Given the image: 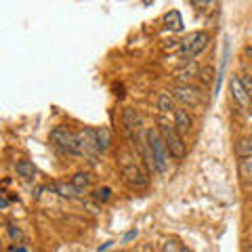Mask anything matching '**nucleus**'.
Masks as SVG:
<instances>
[{
    "mask_svg": "<svg viewBox=\"0 0 252 252\" xmlns=\"http://www.w3.org/2000/svg\"><path fill=\"white\" fill-rule=\"evenodd\" d=\"M145 139L149 143V152H152V164L158 175H166L168 172V147L158 128H145Z\"/></svg>",
    "mask_w": 252,
    "mask_h": 252,
    "instance_id": "nucleus-1",
    "label": "nucleus"
},
{
    "mask_svg": "<svg viewBox=\"0 0 252 252\" xmlns=\"http://www.w3.org/2000/svg\"><path fill=\"white\" fill-rule=\"evenodd\" d=\"M160 135L164 139V143L168 147V154L175 158V160H183L185 154H187V147H185V139L183 135L175 128V124H168V122H162L160 124Z\"/></svg>",
    "mask_w": 252,
    "mask_h": 252,
    "instance_id": "nucleus-2",
    "label": "nucleus"
},
{
    "mask_svg": "<svg viewBox=\"0 0 252 252\" xmlns=\"http://www.w3.org/2000/svg\"><path fill=\"white\" fill-rule=\"evenodd\" d=\"M208 42H210V36L206 32H189L183 40L179 42V49L183 53L185 61H193L208 46Z\"/></svg>",
    "mask_w": 252,
    "mask_h": 252,
    "instance_id": "nucleus-3",
    "label": "nucleus"
},
{
    "mask_svg": "<svg viewBox=\"0 0 252 252\" xmlns=\"http://www.w3.org/2000/svg\"><path fill=\"white\" fill-rule=\"evenodd\" d=\"M49 139H51V143L55 147L61 149V152L78 156V139H76V132L69 130L67 126H55V128L49 132Z\"/></svg>",
    "mask_w": 252,
    "mask_h": 252,
    "instance_id": "nucleus-4",
    "label": "nucleus"
},
{
    "mask_svg": "<svg viewBox=\"0 0 252 252\" xmlns=\"http://www.w3.org/2000/svg\"><path fill=\"white\" fill-rule=\"evenodd\" d=\"M122 181L128 187H135V189H139V187H145L147 183H149V177H147V172L139 166L137 162H122Z\"/></svg>",
    "mask_w": 252,
    "mask_h": 252,
    "instance_id": "nucleus-5",
    "label": "nucleus"
},
{
    "mask_svg": "<svg viewBox=\"0 0 252 252\" xmlns=\"http://www.w3.org/2000/svg\"><path fill=\"white\" fill-rule=\"evenodd\" d=\"M172 94H175V99L179 103H183L185 107H198L202 101V89L200 86H193V84H177Z\"/></svg>",
    "mask_w": 252,
    "mask_h": 252,
    "instance_id": "nucleus-6",
    "label": "nucleus"
},
{
    "mask_svg": "<svg viewBox=\"0 0 252 252\" xmlns=\"http://www.w3.org/2000/svg\"><path fill=\"white\" fill-rule=\"evenodd\" d=\"M76 139H78V156H91L97 152V128L76 130Z\"/></svg>",
    "mask_w": 252,
    "mask_h": 252,
    "instance_id": "nucleus-7",
    "label": "nucleus"
},
{
    "mask_svg": "<svg viewBox=\"0 0 252 252\" xmlns=\"http://www.w3.org/2000/svg\"><path fill=\"white\" fill-rule=\"evenodd\" d=\"M229 93H231L233 101L244 109V112H250V109H252V94L246 91V86L242 84L240 78L231 76V80H229Z\"/></svg>",
    "mask_w": 252,
    "mask_h": 252,
    "instance_id": "nucleus-8",
    "label": "nucleus"
},
{
    "mask_svg": "<svg viewBox=\"0 0 252 252\" xmlns=\"http://www.w3.org/2000/svg\"><path fill=\"white\" fill-rule=\"evenodd\" d=\"M141 124H143V118H141V114L135 107L122 109V126H124V130H126V135H128L130 141H135V135L141 130Z\"/></svg>",
    "mask_w": 252,
    "mask_h": 252,
    "instance_id": "nucleus-9",
    "label": "nucleus"
},
{
    "mask_svg": "<svg viewBox=\"0 0 252 252\" xmlns=\"http://www.w3.org/2000/svg\"><path fill=\"white\" fill-rule=\"evenodd\" d=\"M175 128L181 135H187V132H191V128H193V118L185 107L175 109Z\"/></svg>",
    "mask_w": 252,
    "mask_h": 252,
    "instance_id": "nucleus-10",
    "label": "nucleus"
},
{
    "mask_svg": "<svg viewBox=\"0 0 252 252\" xmlns=\"http://www.w3.org/2000/svg\"><path fill=\"white\" fill-rule=\"evenodd\" d=\"M198 74H200V67L195 65L193 61H187V65H185V67H181L179 72H177V78H179V82H181V84H191Z\"/></svg>",
    "mask_w": 252,
    "mask_h": 252,
    "instance_id": "nucleus-11",
    "label": "nucleus"
},
{
    "mask_svg": "<svg viewBox=\"0 0 252 252\" xmlns=\"http://www.w3.org/2000/svg\"><path fill=\"white\" fill-rule=\"evenodd\" d=\"M109 145H112V130L107 126L97 128V154H105Z\"/></svg>",
    "mask_w": 252,
    "mask_h": 252,
    "instance_id": "nucleus-12",
    "label": "nucleus"
},
{
    "mask_svg": "<svg viewBox=\"0 0 252 252\" xmlns=\"http://www.w3.org/2000/svg\"><path fill=\"white\" fill-rule=\"evenodd\" d=\"M15 170H17V175L21 179H26V181H32V179H36V166H34V162H30V160H19L17 164H15Z\"/></svg>",
    "mask_w": 252,
    "mask_h": 252,
    "instance_id": "nucleus-13",
    "label": "nucleus"
},
{
    "mask_svg": "<svg viewBox=\"0 0 252 252\" xmlns=\"http://www.w3.org/2000/svg\"><path fill=\"white\" fill-rule=\"evenodd\" d=\"M175 94H170V93H160L158 94V109H160V114H170V112H175Z\"/></svg>",
    "mask_w": 252,
    "mask_h": 252,
    "instance_id": "nucleus-14",
    "label": "nucleus"
},
{
    "mask_svg": "<svg viewBox=\"0 0 252 252\" xmlns=\"http://www.w3.org/2000/svg\"><path fill=\"white\" fill-rule=\"evenodd\" d=\"M235 156L246 160V158H252V135L242 137L238 143H235Z\"/></svg>",
    "mask_w": 252,
    "mask_h": 252,
    "instance_id": "nucleus-15",
    "label": "nucleus"
},
{
    "mask_svg": "<svg viewBox=\"0 0 252 252\" xmlns=\"http://www.w3.org/2000/svg\"><path fill=\"white\" fill-rule=\"evenodd\" d=\"M91 181H93V177L89 175V172H76V175L72 177V185L82 193L91 187Z\"/></svg>",
    "mask_w": 252,
    "mask_h": 252,
    "instance_id": "nucleus-16",
    "label": "nucleus"
},
{
    "mask_svg": "<svg viewBox=\"0 0 252 252\" xmlns=\"http://www.w3.org/2000/svg\"><path fill=\"white\" fill-rule=\"evenodd\" d=\"M164 21H166V28H168L170 32H181V30H183V19H181V13H179V11L166 13Z\"/></svg>",
    "mask_w": 252,
    "mask_h": 252,
    "instance_id": "nucleus-17",
    "label": "nucleus"
},
{
    "mask_svg": "<svg viewBox=\"0 0 252 252\" xmlns=\"http://www.w3.org/2000/svg\"><path fill=\"white\" fill-rule=\"evenodd\" d=\"M55 191H57L61 198H69V200L76 198V195L80 193L72 183H69V185H67V183H57V185H55Z\"/></svg>",
    "mask_w": 252,
    "mask_h": 252,
    "instance_id": "nucleus-18",
    "label": "nucleus"
},
{
    "mask_svg": "<svg viewBox=\"0 0 252 252\" xmlns=\"http://www.w3.org/2000/svg\"><path fill=\"white\" fill-rule=\"evenodd\" d=\"M6 233H9V240L15 242V244H19L23 242V231H21V227L17 223H13V220H9L6 223Z\"/></svg>",
    "mask_w": 252,
    "mask_h": 252,
    "instance_id": "nucleus-19",
    "label": "nucleus"
},
{
    "mask_svg": "<svg viewBox=\"0 0 252 252\" xmlns=\"http://www.w3.org/2000/svg\"><path fill=\"white\" fill-rule=\"evenodd\" d=\"M198 78L202 80V84H204V86H210V84H212V80H215V67H212V65H202V67H200Z\"/></svg>",
    "mask_w": 252,
    "mask_h": 252,
    "instance_id": "nucleus-20",
    "label": "nucleus"
},
{
    "mask_svg": "<svg viewBox=\"0 0 252 252\" xmlns=\"http://www.w3.org/2000/svg\"><path fill=\"white\" fill-rule=\"evenodd\" d=\"M181 246H183V244H179L175 238H170V240H164L162 242L160 252H181Z\"/></svg>",
    "mask_w": 252,
    "mask_h": 252,
    "instance_id": "nucleus-21",
    "label": "nucleus"
},
{
    "mask_svg": "<svg viewBox=\"0 0 252 252\" xmlns=\"http://www.w3.org/2000/svg\"><path fill=\"white\" fill-rule=\"evenodd\" d=\"M93 195H94V200H97V202L103 204V202H107L109 198H112V189H109V187H101V189H97V191H94Z\"/></svg>",
    "mask_w": 252,
    "mask_h": 252,
    "instance_id": "nucleus-22",
    "label": "nucleus"
},
{
    "mask_svg": "<svg viewBox=\"0 0 252 252\" xmlns=\"http://www.w3.org/2000/svg\"><path fill=\"white\" fill-rule=\"evenodd\" d=\"M193 4L204 11H217V0H193Z\"/></svg>",
    "mask_w": 252,
    "mask_h": 252,
    "instance_id": "nucleus-23",
    "label": "nucleus"
},
{
    "mask_svg": "<svg viewBox=\"0 0 252 252\" xmlns=\"http://www.w3.org/2000/svg\"><path fill=\"white\" fill-rule=\"evenodd\" d=\"M240 80H242V84H244V86H246V91H248V93L252 94V74H246V76H242Z\"/></svg>",
    "mask_w": 252,
    "mask_h": 252,
    "instance_id": "nucleus-24",
    "label": "nucleus"
},
{
    "mask_svg": "<svg viewBox=\"0 0 252 252\" xmlns=\"http://www.w3.org/2000/svg\"><path fill=\"white\" fill-rule=\"evenodd\" d=\"M137 235H139V231H137V229H130V231H128V233H126L124 238H122V244H128V242H132V240L137 238Z\"/></svg>",
    "mask_w": 252,
    "mask_h": 252,
    "instance_id": "nucleus-25",
    "label": "nucleus"
},
{
    "mask_svg": "<svg viewBox=\"0 0 252 252\" xmlns=\"http://www.w3.org/2000/svg\"><path fill=\"white\" fill-rule=\"evenodd\" d=\"M112 246H114V242H105L103 246H99V252H105L107 248H112Z\"/></svg>",
    "mask_w": 252,
    "mask_h": 252,
    "instance_id": "nucleus-26",
    "label": "nucleus"
},
{
    "mask_svg": "<svg viewBox=\"0 0 252 252\" xmlns=\"http://www.w3.org/2000/svg\"><path fill=\"white\" fill-rule=\"evenodd\" d=\"M9 250H11V252H28L26 248H21V246H11Z\"/></svg>",
    "mask_w": 252,
    "mask_h": 252,
    "instance_id": "nucleus-27",
    "label": "nucleus"
},
{
    "mask_svg": "<svg viewBox=\"0 0 252 252\" xmlns=\"http://www.w3.org/2000/svg\"><path fill=\"white\" fill-rule=\"evenodd\" d=\"M2 208H9V198L2 193Z\"/></svg>",
    "mask_w": 252,
    "mask_h": 252,
    "instance_id": "nucleus-28",
    "label": "nucleus"
},
{
    "mask_svg": "<svg viewBox=\"0 0 252 252\" xmlns=\"http://www.w3.org/2000/svg\"><path fill=\"white\" fill-rule=\"evenodd\" d=\"M181 252H193L191 248H187V246H181Z\"/></svg>",
    "mask_w": 252,
    "mask_h": 252,
    "instance_id": "nucleus-29",
    "label": "nucleus"
},
{
    "mask_svg": "<svg viewBox=\"0 0 252 252\" xmlns=\"http://www.w3.org/2000/svg\"><path fill=\"white\" fill-rule=\"evenodd\" d=\"M248 183H250V187H252V179H248Z\"/></svg>",
    "mask_w": 252,
    "mask_h": 252,
    "instance_id": "nucleus-30",
    "label": "nucleus"
},
{
    "mask_svg": "<svg viewBox=\"0 0 252 252\" xmlns=\"http://www.w3.org/2000/svg\"><path fill=\"white\" fill-rule=\"evenodd\" d=\"M250 252H252V250H250Z\"/></svg>",
    "mask_w": 252,
    "mask_h": 252,
    "instance_id": "nucleus-31",
    "label": "nucleus"
}]
</instances>
